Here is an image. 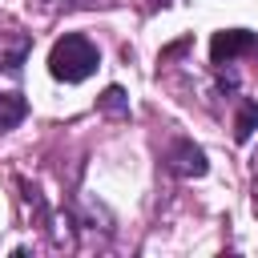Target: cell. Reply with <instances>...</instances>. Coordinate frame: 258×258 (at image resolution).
I'll list each match as a JSON object with an SVG mask.
<instances>
[{
	"label": "cell",
	"mask_w": 258,
	"mask_h": 258,
	"mask_svg": "<svg viewBox=\"0 0 258 258\" xmlns=\"http://www.w3.org/2000/svg\"><path fill=\"white\" fill-rule=\"evenodd\" d=\"M149 4H165V0H149Z\"/></svg>",
	"instance_id": "52a82bcc"
},
{
	"label": "cell",
	"mask_w": 258,
	"mask_h": 258,
	"mask_svg": "<svg viewBox=\"0 0 258 258\" xmlns=\"http://www.w3.org/2000/svg\"><path fill=\"white\" fill-rule=\"evenodd\" d=\"M254 129H258V105L254 101H242V109L234 117V141H250Z\"/></svg>",
	"instance_id": "5b68a950"
},
{
	"label": "cell",
	"mask_w": 258,
	"mask_h": 258,
	"mask_svg": "<svg viewBox=\"0 0 258 258\" xmlns=\"http://www.w3.org/2000/svg\"><path fill=\"white\" fill-rule=\"evenodd\" d=\"M97 64H101V52H97V44H93L89 36H81V32H64V36L52 44V52H48V73H52L56 81H64V85L89 81V77L97 73Z\"/></svg>",
	"instance_id": "6da1fadb"
},
{
	"label": "cell",
	"mask_w": 258,
	"mask_h": 258,
	"mask_svg": "<svg viewBox=\"0 0 258 258\" xmlns=\"http://www.w3.org/2000/svg\"><path fill=\"white\" fill-rule=\"evenodd\" d=\"M165 161H169V169L181 173V177H202V173L210 169V165H206V153H202L194 141H177V145L169 149Z\"/></svg>",
	"instance_id": "3957f363"
},
{
	"label": "cell",
	"mask_w": 258,
	"mask_h": 258,
	"mask_svg": "<svg viewBox=\"0 0 258 258\" xmlns=\"http://www.w3.org/2000/svg\"><path fill=\"white\" fill-rule=\"evenodd\" d=\"M24 113H28V101L20 93H0V133L16 129L24 121Z\"/></svg>",
	"instance_id": "277c9868"
},
{
	"label": "cell",
	"mask_w": 258,
	"mask_h": 258,
	"mask_svg": "<svg viewBox=\"0 0 258 258\" xmlns=\"http://www.w3.org/2000/svg\"><path fill=\"white\" fill-rule=\"evenodd\" d=\"M242 52H258V36L254 32H246V28H222V32H214V40H210L214 64H230Z\"/></svg>",
	"instance_id": "7a4b0ae2"
},
{
	"label": "cell",
	"mask_w": 258,
	"mask_h": 258,
	"mask_svg": "<svg viewBox=\"0 0 258 258\" xmlns=\"http://www.w3.org/2000/svg\"><path fill=\"white\" fill-rule=\"evenodd\" d=\"M97 109H105V113H129V101H125V89H117V85H109L101 97H97Z\"/></svg>",
	"instance_id": "8992f818"
}]
</instances>
